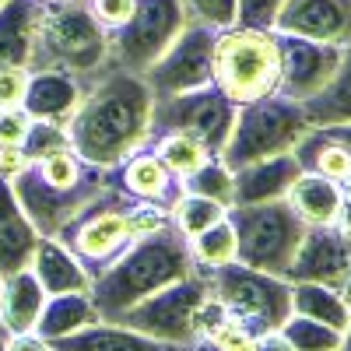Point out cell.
<instances>
[{
    "mask_svg": "<svg viewBox=\"0 0 351 351\" xmlns=\"http://www.w3.org/2000/svg\"><path fill=\"white\" fill-rule=\"evenodd\" d=\"M215 39L218 32L208 25L190 21L180 39H176L158 60L144 71V84L152 88L155 99H169V95H183V92H197L208 88L211 81V56H215Z\"/></svg>",
    "mask_w": 351,
    "mask_h": 351,
    "instance_id": "13",
    "label": "cell"
},
{
    "mask_svg": "<svg viewBox=\"0 0 351 351\" xmlns=\"http://www.w3.org/2000/svg\"><path fill=\"white\" fill-rule=\"evenodd\" d=\"M291 313L306 316V319H316V324H327L341 334L351 324V306L344 302L341 291L327 288V285H313V281L291 285Z\"/></svg>",
    "mask_w": 351,
    "mask_h": 351,
    "instance_id": "29",
    "label": "cell"
},
{
    "mask_svg": "<svg viewBox=\"0 0 351 351\" xmlns=\"http://www.w3.org/2000/svg\"><path fill=\"white\" fill-rule=\"evenodd\" d=\"M39 239L43 236L36 232V225L28 221V215L21 211L11 183L0 180V278L32 267Z\"/></svg>",
    "mask_w": 351,
    "mask_h": 351,
    "instance_id": "20",
    "label": "cell"
},
{
    "mask_svg": "<svg viewBox=\"0 0 351 351\" xmlns=\"http://www.w3.org/2000/svg\"><path fill=\"white\" fill-rule=\"evenodd\" d=\"M281 81H278V95L306 102L316 92H324L327 81L334 77L337 64H341V49L344 46H330V43H313L302 36H281Z\"/></svg>",
    "mask_w": 351,
    "mask_h": 351,
    "instance_id": "15",
    "label": "cell"
},
{
    "mask_svg": "<svg viewBox=\"0 0 351 351\" xmlns=\"http://www.w3.org/2000/svg\"><path fill=\"white\" fill-rule=\"evenodd\" d=\"M169 221H172V215L165 208L134 200L130 193H123V190H116L112 183H106L102 193L88 204L81 215H74L60 228V236H56V239L71 250V256L84 267V274L95 281L137 239L152 236L155 228H162Z\"/></svg>",
    "mask_w": 351,
    "mask_h": 351,
    "instance_id": "2",
    "label": "cell"
},
{
    "mask_svg": "<svg viewBox=\"0 0 351 351\" xmlns=\"http://www.w3.org/2000/svg\"><path fill=\"white\" fill-rule=\"evenodd\" d=\"M341 351H351V324H348V330L341 334Z\"/></svg>",
    "mask_w": 351,
    "mask_h": 351,
    "instance_id": "46",
    "label": "cell"
},
{
    "mask_svg": "<svg viewBox=\"0 0 351 351\" xmlns=\"http://www.w3.org/2000/svg\"><path fill=\"white\" fill-rule=\"evenodd\" d=\"M28 67H0V112L4 109H21L28 95Z\"/></svg>",
    "mask_w": 351,
    "mask_h": 351,
    "instance_id": "37",
    "label": "cell"
},
{
    "mask_svg": "<svg viewBox=\"0 0 351 351\" xmlns=\"http://www.w3.org/2000/svg\"><path fill=\"white\" fill-rule=\"evenodd\" d=\"M106 186V169L84 162L81 155L56 152L49 158L28 162L11 180V190L39 236H60V228L81 215Z\"/></svg>",
    "mask_w": 351,
    "mask_h": 351,
    "instance_id": "4",
    "label": "cell"
},
{
    "mask_svg": "<svg viewBox=\"0 0 351 351\" xmlns=\"http://www.w3.org/2000/svg\"><path fill=\"white\" fill-rule=\"evenodd\" d=\"M28 130H32V116L25 109H4L0 112V148H21Z\"/></svg>",
    "mask_w": 351,
    "mask_h": 351,
    "instance_id": "40",
    "label": "cell"
},
{
    "mask_svg": "<svg viewBox=\"0 0 351 351\" xmlns=\"http://www.w3.org/2000/svg\"><path fill=\"white\" fill-rule=\"evenodd\" d=\"M228 221L236 228V260L246 263L253 271L263 274H278L291 267L302 236H306V221L291 211V204L267 200V204H243V208H228Z\"/></svg>",
    "mask_w": 351,
    "mask_h": 351,
    "instance_id": "8",
    "label": "cell"
},
{
    "mask_svg": "<svg viewBox=\"0 0 351 351\" xmlns=\"http://www.w3.org/2000/svg\"><path fill=\"white\" fill-rule=\"evenodd\" d=\"M285 0H239V21L243 28H271L274 32V18L281 11Z\"/></svg>",
    "mask_w": 351,
    "mask_h": 351,
    "instance_id": "38",
    "label": "cell"
},
{
    "mask_svg": "<svg viewBox=\"0 0 351 351\" xmlns=\"http://www.w3.org/2000/svg\"><path fill=\"white\" fill-rule=\"evenodd\" d=\"M8 351H53V344L32 330V334H11Z\"/></svg>",
    "mask_w": 351,
    "mask_h": 351,
    "instance_id": "42",
    "label": "cell"
},
{
    "mask_svg": "<svg viewBox=\"0 0 351 351\" xmlns=\"http://www.w3.org/2000/svg\"><path fill=\"white\" fill-rule=\"evenodd\" d=\"M88 11L95 14V21L106 28V32H116L137 8V0H84Z\"/></svg>",
    "mask_w": 351,
    "mask_h": 351,
    "instance_id": "39",
    "label": "cell"
},
{
    "mask_svg": "<svg viewBox=\"0 0 351 351\" xmlns=\"http://www.w3.org/2000/svg\"><path fill=\"white\" fill-rule=\"evenodd\" d=\"M0 281H4V278H0Z\"/></svg>",
    "mask_w": 351,
    "mask_h": 351,
    "instance_id": "50",
    "label": "cell"
},
{
    "mask_svg": "<svg viewBox=\"0 0 351 351\" xmlns=\"http://www.w3.org/2000/svg\"><path fill=\"white\" fill-rule=\"evenodd\" d=\"M215 88L236 106H250L278 92L281 81V43L271 28L232 25L215 39L211 56Z\"/></svg>",
    "mask_w": 351,
    "mask_h": 351,
    "instance_id": "6",
    "label": "cell"
},
{
    "mask_svg": "<svg viewBox=\"0 0 351 351\" xmlns=\"http://www.w3.org/2000/svg\"><path fill=\"white\" fill-rule=\"evenodd\" d=\"M53 351H197V344H172V341H155L141 330H130L123 324H109V319H99V324L84 327L71 337L49 341Z\"/></svg>",
    "mask_w": 351,
    "mask_h": 351,
    "instance_id": "21",
    "label": "cell"
},
{
    "mask_svg": "<svg viewBox=\"0 0 351 351\" xmlns=\"http://www.w3.org/2000/svg\"><path fill=\"white\" fill-rule=\"evenodd\" d=\"M190 253H193V263L200 271H215V267L232 263L236 260V228H232V221L225 218L211 228H204L200 236H193Z\"/></svg>",
    "mask_w": 351,
    "mask_h": 351,
    "instance_id": "31",
    "label": "cell"
},
{
    "mask_svg": "<svg viewBox=\"0 0 351 351\" xmlns=\"http://www.w3.org/2000/svg\"><path fill=\"white\" fill-rule=\"evenodd\" d=\"M92 77H77L67 71H32L28 77V95H25V112L32 120H46V123H60L67 127L74 109L81 106Z\"/></svg>",
    "mask_w": 351,
    "mask_h": 351,
    "instance_id": "18",
    "label": "cell"
},
{
    "mask_svg": "<svg viewBox=\"0 0 351 351\" xmlns=\"http://www.w3.org/2000/svg\"><path fill=\"white\" fill-rule=\"evenodd\" d=\"M43 306H46V291L32 274V267L14 271L0 281V319H4L11 334H32Z\"/></svg>",
    "mask_w": 351,
    "mask_h": 351,
    "instance_id": "23",
    "label": "cell"
},
{
    "mask_svg": "<svg viewBox=\"0 0 351 351\" xmlns=\"http://www.w3.org/2000/svg\"><path fill=\"white\" fill-rule=\"evenodd\" d=\"M36 4H46V0H36Z\"/></svg>",
    "mask_w": 351,
    "mask_h": 351,
    "instance_id": "48",
    "label": "cell"
},
{
    "mask_svg": "<svg viewBox=\"0 0 351 351\" xmlns=\"http://www.w3.org/2000/svg\"><path fill=\"white\" fill-rule=\"evenodd\" d=\"M299 162L295 155H274L253 165H243L232 172V208L243 204H267V200H281L288 193V186L299 180Z\"/></svg>",
    "mask_w": 351,
    "mask_h": 351,
    "instance_id": "19",
    "label": "cell"
},
{
    "mask_svg": "<svg viewBox=\"0 0 351 351\" xmlns=\"http://www.w3.org/2000/svg\"><path fill=\"white\" fill-rule=\"evenodd\" d=\"M28 169V155H25V148H0V180H14L18 172H25Z\"/></svg>",
    "mask_w": 351,
    "mask_h": 351,
    "instance_id": "41",
    "label": "cell"
},
{
    "mask_svg": "<svg viewBox=\"0 0 351 351\" xmlns=\"http://www.w3.org/2000/svg\"><path fill=\"white\" fill-rule=\"evenodd\" d=\"M306 130H309V120H306L302 102L285 99V95L274 92L267 99L239 106L236 123H232V134H228V144H225V152L218 158L236 172V169L263 162V158L288 155Z\"/></svg>",
    "mask_w": 351,
    "mask_h": 351,
    "instance_id": "7",
    "label": "cell"
},
{
    "mask_svg": "<svg viewBox=\"0 0 351 351\" xmlns=\"http://www.w3.org/2000/svg\"><path fill=\"white\" fill-rule=\"evenodd\" d=\"M324 130L341 144V148H348V152H351V123H337V127H324Z\"/></svg>",
    "mask_w": 351,
    "mask_h": 351,
    "instance_id": "44",
    "label": "cell"
},
{
    "mask_svg": "<svg viewBox=\"0 0 351 351\" xmlns=\"http://www.w3.org/2000/svg\"><path fill=\"white\" fill-rule=\"evenodd\" d=\"M228 218V208L211 197H197V193H183L180 200H176V208H172V225L183 232L186 239L200 236L204 228H211L218 221Z\"/></svg>",
    "mask_w": 351,
    "mask_h": 351,
    "instance_id": "32",
    "label": "cell"
},
{
    "mask_svg": "<svg viewBox=\"0 0 351 351\" xmlns=\"http://www.w3.org/2000/svg\"><path fill=\"white\" fill-rule=\"evenodd\" d=\"M0 4H4V0H0Z\"/></svg>",
    "mask_w": 351,
    "mask_h": 351,
    "instance_id": "49",
    "label": "cell"
},
{
    "mask_svg": "<svg viewBox=\"0 0 351 351\" xmlns=\"http://www.w3.org/2000/svg\"><path fill=\"white\" fill-rule=\"evenodd\" d=\"M285 200L291 204L306 225H337L341 208H344V193L341 183L324 180V176H313V172H299V180L288 186Z\"/></svg>",
    "mask_w": 351,
    "mask_h": 351,
    "instance_id": "24",
    "label": "cell"
},
{
    "mask_svg": "<svg viewBox=\"0 0 351 351\" xmlns=\"http://www.w3.org/2000/svg\"><path fill=\"white\" fill-rule=\"evenodd\" d=\"M341 193H344V200H348V204H351V176H348V180H344V183H341Z\"/></svg>",
    "mask_w": 351,
    "mask_h": 351,
    "instance_id": "47",
    "label": "cell"
},
{
    "mask_svg": "<svg viewBox=\"0 0 351 351\" xmlns=\"http://www.w3.org/2000/svg\"><path fill=\"white\" fill-rule=\"evenodd\" d=\"M152 109L155 95L141 74L102 67L67 123L71 152L99 169L120 165L127 155L144 148L152 130Z\"/></svg>",
    "mask_w": 351,
    "mask_h": 351,
    "instance_id": "1",
    "label": "cell"
},
{
    "mask_svg": "<svg viewBox=\"0 0 351 351\" xmlns=\"http://www.w3.org/2000/svg\"><path fill=\"white\" fill-rule=\"evenodd\" d=\"M190 21L208 25L215 32H225L239 21V0H180Z\"/></svg>",
    "mask_w": 351,
    "mask_h": 351,
    "instance_id": "35",
    "label": "cell"
},
{
    "mask_svg": "<svg viewBox=\"0 0 351 351\" xmlns=\"http://www.w3.org/2000/svg\"><path fill=\"white\" fill-rule=\"evenodd\" d=\"M25 155L28 162H39V158H49L56 152H67L71 148V137H67V127L60 123H46V120H32V130L25 137Z\"/></svg>",
    "mask_w": 351,
    "mask_h": 351,
    "instance_id": "36",
    "label": "cell"
},
{
    "mask_svg": "<svg viewBox=\"0 0 351 351\" xmlns=\"http://www.w3.org/2000/svg\"><path fill=\"white\" fill-rule=\"evenodd\" d=\"M239 106L228 102L215 84L197 88V92H183V95H169V99H155L152 109V134H186L197 137L200 144H208L215 155L225 152L232 123H236Z\"/></svg>",
    "mask_w": 351,
    "mask_h": 351,
    "instance_id": "12",
    "label": "cell"
},
{
    "mask_svg": "<svg viewBox=\"0 0 351 351\" xmlns=\"http://www.w3.org/2000/svg\"><path fill=\"white\" fill-rule=\"evenodd\" d=\"M190 25L180 0H137L134 14L109 32V60L106 67L144 74L158 56L180 39Z\"/></svg>",
    "mask_w": 351,
    "mask_h": 351,
    "instance_id": "10",
    "label": "cell"
},
{
    "mask_svg": "<svg viewBox=\"0 0 351 351\" xmlns=\"http://www.w3.org/2000/svg\"><path fill=\"white\" fill-rule=\"evenodd\" d=\"M211 295V285H208V274L200 267L180 281L165 285L155 295L141 299L137 306H130L127 313H120L112 324H123L130 330H141L155 341H172V344H193L197 334H193V319H197V309L204 306V299Z\"/></svg>",
    "mask_w": 351,
    "mask_h": 351,
    "instance_id": "11",
    "label": "cell"
},
{
    "mask_svg": "<svg viewBox=\"0 0 351 351\" xmlns=\"http://www.w3.org/2000/svg\"><path fill=\"white\" fill-rule=\"evenodd\" d=\"M8 341H11V330L4 327V319H0V351H8Z\"/></svg>",
    "mask_w": 351,
    "mask_h": 351,
    "instance_id": "45",
    "label": "cell"
},
{
    "mask_svg": "<svg viewBox=\"0 0 351 351\" xmlns=\"http://www.w3.org/2000/svg\"><path fill=\"white\" fill-rule=\"evenodd\" d=\"M99 324V309L92 302L88 291H67V295H49L43 313H39V324H36V334L46 337V341H60V337H71L84 327Z\"/></svg>",
    "mask_w": 351,
    "mask_h": 351,
    "instance_id": "26",
    "label": "cell"
},
{
    "mask_svg": "<svg viewBox=\"0 0 351 351\" xmlns=\"http://www.w3.org/2000/svg\"><path fill=\"white\" fill-rule=\"evenodd\" d=\"M274 32L351 46V0H285L274 18Z\"/></svg>",
    "mask_w": 351,
    "mask_h": 351,
    "instance_id": "17",
    "label": "cell"
},
{
    "mask_svg": "<svg viewBox=\"0 0 351 351\" xmlns=\"http://www.w3.org/2000/svg\"><path fill=\"white\" fill-rule=\"evenodd\" d=\"M193 271H197V263L190 253V239L169 221V225L155 228L152 236L137 239L112 267H106L92 281L88 295H92V302L99 309V319L112 324L116 316L137 306L141 299L155 295L165 285L180 281Z\"/></svg>",
    "mask_w": 351,
    "mask_h": 351,
    "instance_id": "3",
    "label": "cell"
},
{
    "mask_svg": "<svg viewBox=\"0 0 351 351\" xmlns=\"http://www.w3.org/2000/svg\"><path fill=\"white\" fill-rule=\"evenodd\" d=\"M299 169L302 172H313V176H324V180H334V183H344L351 176V152L341 148V144L324 130V127H309L299 144L291 148Z\"/></svg>",
    "mask_w": 351,
    "mask_h": 351,
    "instance_id": "27",
    "label": "cell"
},
{
    "mask_svg": "<svg viewBox=\"0 0 351 351\" xmlns=\"http://www.w3.org/2000/svg\"><path fill=\"white\" fill-rule=\"evenodd\" d=\"M32 274L39 278L46 299L49 295H67V291H88L92 278L84 274V267L71 256V250L56 239V236H43L32 256Z\"/></svg>",
    "mask_w": 351,
    "mask_h": 351,
    "instance_id": "22",
    "label": "cell"
},
{
    "mask_svg": "<svg viewBox=\"0 0 351 351\" xmlns=\"http://www.w3.org/2000/svg\"><path fill=\"white\" fill-rule=\"evenodd\" d=\"M144 144H148L180 180H186L190 172H197L204 162L215 158V152L208 148V144H200L197 137H186V134H152Z\"/></svg>",
    "mask_w": 351,
    "mask_h": 351,
    "instance_id": "30",
    "label": "cell"
},
{
    "mask_svg": "<svg viewBox=\"0 0 351 351\" xmlns=\"http://www.w3.org/2000/svg\"><path fill=\"white\" fill-rule=\"evenodd\" d=\"M183 193H197V197H211L225 208H232V169L215 155L211 162H204L197 172H190L183 180Z\"/></svg>",
    "mask_w": 351,
    "mask_h": 351,
    "instance_id": "34",
    "label": "cell"
},
{
    "mask_svg": "<svg viewBox=\"0 0 351 351\" xmlns=\"http://www.w3.org/2000/svg\"><path fill=\"white\" fill-rule=\"evenodd\" d=\"M106 183H112L116 190L130 193L134 200L165 208L169 215H172V208H176V200L183 197V180L148 148V144H144V148H137L134 155H127L120 165L106 169Z\"/></svg>",
    "mask_w": 351,
    "mask_h": 351,
    "instance_id": "16",
    "label": "cell"
},
{
    "mask_svg": "<svg viewBox=\"0 0 351 351\" xmlns=\"http://www.w3.org/2000/svg\"><path fill=\"white\" fill-rule=\"evenodd\" d=\"M109 60V32L95 21L84 0L36 4V49L28 71H67L95 77Z\"/></svg>",
    "mask_w": 351,
    "mask_h": 351,
    "instance_id": "5",
    "label": "cell"
},
{
    "mask_svg": "<svg viewBox=\"0 0 351 351\" xmlns=\"http://www.w3.org/2000/svg\"><path fill=\"white\" fill-rule=\"evenodd\" d=\"M281 337L295 351H341V330L316 324V319H306V316H295V313L285 319Z\"/></svg>",
    "mask_w": 351,
    "mask_h": 351,
    "instance_id": "33",
    "label": "cell"
},
{
    "mask_svg": "<svg viewBox=\"0 0 351 351\" xmlns=\"http://www.w3.org/2000/svg\"><path fill=\"white\" fill-rule=\"evenodd\" d=\"M204 274H208L211 295L228 309V316L256 337L281 330L285 319L291 316V285L278 274L253 271L239 260Z\"/></svg>",
    "mask_w": 351,
    "mask_h": 351,
    "instance_id": "9",
    "label": "cell"
},
{
    "mask_svg": "<svg viewBox=\"0 0 351 351\" xmlns=\"http://www.w3.org/2000/svg\"><path fill=\"white\" fill-rule=\"evenodd\" d=\"M36 49V0L0 4V67H28Z\"/></svg>",
    "mask_w": 351,
    "mask_h": 351,
    "instance_id": "25",
    "label": "cell"
},
{
    "mask_svg": "<svg viewBox=\"0 0 351 351\" xmlns=\"http://www.w3.org/2000/svg\"><path fill=\"white\" fill-rule=\"evenodd\" d=\"M253 351H295V348H291V344L281 337V330H274V334H260Z\"/></svg>",
    "mask_w": 351,
    "mask_h": 351,
    "instance_id": "43",
    "label": "cell"
},
{
    "mask_svg": "<svg viewBox=\"0 0 351 351\" xmlns=\"http://www.w3.org/2000/svg\"><path fill=\"white\" fill-rule=\"evenodd\" d=\"M351 278V236L341 225H309L306 236L291 256V267L285 271V281H313L327 288H344Z\"/></svg>",
    "mask_w": 351,
    "mask_h": 351,
    "instance_id": "14",
    "label": "cell"
},
{
    "mask_svg": "<svg viewBox=\"0 0 351 351\" xmlns=\"http://www.w3.org/2000/svg\"><path fill=\"white\" fill-rule=\"evenodd\" d=\"M309 127H337L351 123V46L341 49V64L334 77L327 81L324 92H316L313 99L302 102Z\"/></svg>",
    "mask_w": 351,
    "mask_h": 351,
    "instance_id": "28",
    "label": "cell"
}]
</instances>
